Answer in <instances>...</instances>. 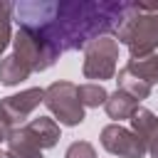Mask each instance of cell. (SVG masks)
<instances>
[{
    "label": "cell",
    "mask_w": 158,
    "mask_h": 158,
    "mask_svg": "<svg viewBox=\"0 0 158 158\" xmlns=\"http://www.w3.org/2000/svg\"><path fill=\"white\" fill-rule=\"evenodd\" d=\"M101 146L118 158H143L146 156V143L133 133L131 128H123L121 123H111L101 131Z\"/></svg>",
    "instance_id": "obj_7"
},
{
    "label": "cell",
    "mask_w": 158,
    "mask_h": 158,
    "mask_svg": "<svg viewBox=\"0 0 158 158\" xmlns=\"http://www.w3.org/2000/svg\"><path fill=\"white\" fill-rule=\"evenodd\" d=\"M64 158H96V151H94L91 143L77 141V143H72V146L67 148V156H64Z\"/></svg>",
    "instance_id": "obj_17"
},
{
    "label": "cell",
    "mask_w": 158,
    "mask_h": 158,
    "mask_svg": "<svg viewBox=\"0 0 158 158\" xmlns=\"http://www.w3.org/2000/svg\"><path fill=\"white\" fill-rule=\"evenodd\" d=\"M7 158H42V148L22 128H17L7 141Z\"/></svg>",
    "instance_id": "obj_11"
},
{
    "label": "cell",
    "mask_w": 158,
    "mask_h": 158,
    "mask_svg": "<svg viewBox=\"0 0 158 158\" xmlns=\"http://www.w3.org/2000/svg\"><path fill=\"white\" fill-rule=\"evenodd\" d=\"M47 109L57 116L59 123L64 126H77L84 121V106L77 96V86L72 81H54L44 89V99Z\"/></svg>",
    "instance_id": "obj_5"
},
{
    "label": "cell",
    "mask_w": 158,
    "mask_h": 158,
    "mask_svg": "<svg viewBox=\"0 0 158 158\" xmlns=\"http://www.w3.org/2000/svg\"><path fill=\"white\" fill-rule=\"evenodd\" d=\"M116 35L128 47L131 59L151 57L158 49V2H128Z\"/></svg>",
    "instance_id": "obj_2"
},
{
    "label": "cell",
    "mask_w": 158,
    "mask_h": 158,
    "mask_svg": "<svg viewBox=\"0 0 158 158\" xmlns=\"http://www.w3.org/2000/svg\"><path fill=\"white\" fill-rule=\"evenodd\" d=\"M0 158H7V153H2V151H0Z\"/></svg>",
    "instance_id": "obj_18"
},
{
    "label": "cell",
    "mask_w": 158,
    "mask_h": 158,
    "mask_svg": "<svg viewBox=\"0 0 158 158\" xmlns=\"http://www.w3.org/2000/svg\"><path fill=\"white\" fill-rule=\"evenodd\" d=\"M128 2L114 0H54V2H17L12 17L20 30L47 40L57 52L81 49L99 37H109L123 22Z\"/></svg>",
    "instance_id": "obj_1"
},
{
    "label": "cell",
    "mask_w": 158,
    "mask_h": 158,
    "mask_svg": "<svg viewBox=\"0 0 158 158\" xmlns=\"http://www.w3.org/2000/svg\"><path fill=\"white\" fill-rule=\"evenodd\" d=\"M77 96H79L81 106H91V109L99 104H106V99H109V94L101 84H81V86H77Z\"/></svg>",
    "instance_id": "obj_15"
},
{
    "label": "cell",
    "mask_w": 158,
    "mask_h": 158,
    "mask_svg": "<svg viewBox=\"0 0 158 158\" xmlns=\"http://www.w3.org/2000/svg\"><path fill=\"white\" fill-rule=\"evenodd\" d=\"M30 74H32V72H30L15 54H7V57L0 62V81H2L5 86H15V84L25 81Z\"/></svg>",
    "instance_id": "obj_12"
},
{
    "label": "cell",
    "mask_w": 158,
    "mask_h": 158,
    "mask_svg": "<svg viewBox=\"0 0 158 158\" xmlns=\"http://www.w3.org/2000/svg\"><path fill=\"white\" fill-rule=\"evenodd\" d=\"M118 59V42L111 37H99L84 47V77L86 79H111L116 74Z\"/></svg>",
    "instance_id": "obj_6"
},
{
    "label": "cell",
    "mask_w": 158,
    "mask_h": 158,
    "mask_svg": "<svg viewBox=\"0 0 158 158\" xmlns=\"http://www.w3.org/2000/svg\"><path fill=\"white\" fill-rule=\"evenodd\" d=\"M126 67H128L136 77H141L148 86L158 84V52H153V54L146 57V59H128Z\"/></svg>",
    "instance_id": "obj_14"
},
{
    "label": "cell",
    "mask_w": 158,
    "mask_h": 158,
    "mask_svg": "<svg viewBox=\"0 0 158 158\" xmlns=\"http://www.w3.org/2000/svg\"><path fill=\"white\" fill-rule=\"evenodd\" d=\"M131 126H133V133H138V138L146 143V153H151V158H158V118H156V114L138 106L131 116Z\"/></svg>",
    "instance_id": "obj_8"
},
{
    "label": "cell",
    "mask_w": 158,
    "mask_h": 158,
    "mask_svg": "<svg viewBox=\"0 0 158 158\" xmlns=\"http://www.w3.org/2000/svg\"><path fill=\"white\" fill-rule=\"evenodd\" d=\"M44 99V89H25L0 101V141H10V136L22 128L25 118L40 106Z\"/></svg>",
    "instance_id": "obj_3"
},
{
    "label": "cell",
    "mask_w": 158,
    "mask_h": 158,
    "mask_svg": "<svg viewBox=\"0 0 158 158\" xmlns=\"http://www.w3.org/2000/svg\"><path fill=\"white\" fill-rule=\"evenodd\" d=\"M22 131L40 146V148H52L59 138V126L54 118H47V116H37L32 121H27L22 126Z\"/></svg>",
    "instance_id": "obj_9"
},
{
    "label": "cell",
    "mask_w": 158,
    "mask_h": 158,
    "mask_svg": "<svg viewBox=\"0 0 158 158\" xmlns=\"http://www.w3.org/2000/svg\"><path fill=\"white\" fill-rule=\"evenodd\" d=\"M116 81H118V89H121V91H126V94H131L136 101H141V99H146V96L151 94V86H148L141 77H136L128 67H123V69L118 72Z\"/></svg>",
    "instance_id": "obj_13"
},
{
    "label": "cell",
    "mask_w": 158,
    "mask_h": 158,
    "mask_svg": "<svg viewBox=\"0 0 158 158\" xmlns=\"http://www.w3.org/2000/svg\"><path fill=\"white\" fill-rule=\"evenodd\" d=\"M10 20H12V5L10 2H0V54L7 49L10 44Z\"/></svg>",
    "instance_id": "obj_16"
},
{
    "label": "cell",
    "mask_w": 158,
    "mask_h": 158,
    "mask_svg": "<svg viewBox=\"0 0 158 158\" xmlns=\"http://www.w3.org/2000/svg\"><path fill=\"white\" fill-rule=\"evenodd\" d=\"M104 106H106V114H109L111 118L121 121V118H131V116H133V111L138 109V101H136L131 94L116 89L114 94H109V99H106Z\"/></svg>",
    "instance_id": "obj_10"
},
{
    "label": "cell",
    "mask_w": 158,
    "mask_h": 158,
    "mask_svg": "<svg viewBox=\"0 0 158 158\" xmlns=\"http://www.w3.org/2000/svg\"><path fill=\"white\" fill-rule=\"evenodd\" d=\"M12 47H15V57L30 69V72H44L54 64V59L59 57V52L47 42L42 40L40 35L35 32H27V30H17V35L12 37Z\"/></svg>",
    "instance_id": "obj_4"
}]
</instances>
